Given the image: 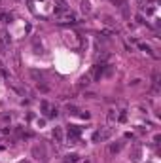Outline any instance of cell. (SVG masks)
I'll use <instances>...</instances> for the list:
<instances>
[{
  "mask_svg": "<svg viewBox=\"0 0 161 163\" xmlns=\"http://www.w3.org/2000/svg\"><path fill=\"white\" fill-rule=\"evenodd\" d=\"M131 159H133V161H138V159H140V146H135V148H133Z\"/></svg>",
  "mask_w": 161,
  "mask_h": 163,
  "instance_id": "obj_8",
  "label": "cell"
},
{
  "mask_svg": "<svg viewBox=\"0 0 161 163\" xmlns=\"http://www.w3.org/2000/svg\"><path fill=\"white\" fill-rule=\"evenodd\" d=\"M121 148H123V142H114V144H110L108 150H110V154H118Z\"/></svg>",
  "mask_w": 161,
  "mask_h": 163,
  "instance_id": "obj_6",
  "label": "cell"
},
{
  "mask_svg": "<svg viewBox=\"0 0 161 163\" xmlns=\"http://www.w3.org/2000/svg\"><path fill=\"white\" fill-rule=\"evenodd\" d=\"M32 156H34L36 159H44V157H46V150H44L42 146H34V148H32Z\"/></svg>",
  "mask_w": 161,
  "mask_h": 163,
  "instance_id": "obj_3",
  "label": "cell"
},
{
  "mask_svg": "<svg viewBox=\"0 0 161 163\" xmlns=\"http://www.w3.org/2000/svg\"><path fill=\"white\" fill-rule=\"evenodd\" d=\"M21 163H29V161H21Z\"/></svg>",
  "mask_w": 161,
  "mask_h": 163,
  "instance_id": "obj_25",
  "label": "cell"
},
{
  "mask_svg": "<svg viewBox=\"0 0 161 163\" xmlns=\"http://www.w3.org/2000/svg\"><path fill=\"white\" fill-rule=\"evenodd\" d=\"M80 116H82L83 120H89V118H91V114H89V112H82V114H80Z\"/></svg>",
  "mask_w": 161,
  "mask_h": 163,
  "instance_id": "obj_22",
  "label": "cell"
},
{
  "mask_svg": "<svg viewBox=\"0 0 161 163\" xmlns=\"http://www.w3.org/2000/svg\"><path fill=\"white\" fill-rule=\"evenodd\" d=\"M66 112L70 114V116H78L80 110H78V106H74V104H66Z\"/></svg>",
  "mask_w": 161,
  "mask_h": 163,
  "instance_id": "obj_10",
  "label": "cell"
},
{
  "mask_svg": "<svg viewBox=\"0 0 161 163\" xmlns=\"http://www.w3.org/2000/svg\"><path fill=\"white\" fill-rule=\"evenodd\" d=\"M154 13H155V8H154V6L146 8V15H154Z\"/></svg>",
  "mask_w": 161,
  "mask_h": 163,
  "instance_id": "obj_18",
  "label": "cell"
},
{
  "mask_svg": "<svg viewBox=\"0 0 161 163\" xmlns=\"http://www.w3.org/2000/svg\"><path fill=\"white\" fill-rule=\"evenodd\" d=\"M29 74H30V78H34V80H36V82H38V83H40V82H42V72H38V70H34V68H30V70H29Z\"/></svg>",
  "mask_w": 161,
  "mask_h": 163,
  "instance_id": "obj_9",
  "label": "cell"
},
{
  "mask_svg": "<svg viewBox=\"0 0 161 163\" xmlns=\"http://www.w3.org/2000/svg\"><path fill=\"white\" fill-rule=\"evenodd\" d=\"M138 47H140L142 51H146V53H150V55H152V49H150V46H146V44H138Z\"/></svg>",
  "mask_w": 161,
  "mask_h": 163,
  "instance_id": "obj_14",
  "label": "cell"
},
{
  "mask_svg": "<svg viewBox=\"0 0 161 163\" xmlns=\"http://www.w3.org/2000/svg\"><path fill=\"white\" fill-rule=\"evenodd\" d=\"M0 4H2V0H0Z\"/></svg>",
  "mask_w": 161,
  "mask_h": 163,
  "instance_id": "obj_26",
  "label": "cell"
},
{
  "mask_svg": "<svg viewBox=\"0 0 161 163\" xmlns=\"http://www.w3.org/2000/svg\"><path fill=\"white\" fill-rule=\"evenodd\" d=\"M53 138H55V142H64V133H63V127H55L53 129Z\"/></svg>",
  "mask_w": 161,
  "mask_h": 163,
  "instance_id": "obj_2",
  "label": "cell"
},
{
  "mask_svg": "<svg viewBox=\"0 0 161 163\" xmlns=\"http://www.w3.org/2000/svg\"><path fill=\"white\" fill-rule=\"evenodd\" d=\"M99 135H100V138H99V140H106V138H110L112 131H110V129H106V131H99Z\"/></svg>",
  "mask_w": 161,
  "mask_h": 163,
  "instance_id": "obj_12",
  "label": "cell"
},
{
  "mask_svg": "<svg viewBox=\"0 0 161 163\" xmlns=\"http://www.w3.org/2000/svg\"><path fill=\"white\" fill-rule=\"evenodd\" d=\"M42 110H44V112H47V110H49V104H47L46 101H42Z\"/></svg>",
  "mask_w": 161,
  "mask_h": 163,
  "instance_id": "obj_21",
  "label": "cell"
},
{
  "mask_svg": "<svg viewBox=\"0 0 161 163\" xmlns=\"http://www.w3.org/2000/svg\"><path fill=\"white\" fill-rule=\"evenodd\" d=\"M57 17H59V23H74L76 21V15L72 11H64V13L57 15Z\"/></svg>",
  "mask_w": 161,
  "mask_h": 163,
  "instance_id": "obj_1",
  "label": "cell"
},
{
  "mask_svg": "<svg viewBox=\"0 0 161 163\" xmlns=\"http://www.w3.org/2000/svg\"><path fill=\"white\" fill-rule=\"evenodd\" d=\"M116 120H118V112H116L114 108H110V110H108V114H106V121L108 123H114Z\"/></svg>",
  "mask_w": 161,
  "mask_h": 163,
  "instance_id": "obj_5",
  "label": "cell"
},
{
  "mask_svg": "<svg viewBox=\"0 0 161 163\" xmlns=\"http://www.w3.org/2000/svg\"><path fill=\"white\" fill-rule=\"evenodd\" d=\"M99 138H100V135H99V131H95V133H93V140L97 142V140H99Z\"/></svg>",
  "mask_w": 161,
  "mask_h": 163,
  "instance_id": "obj_23",
  "label": "cell"
},
{
  "mask_svg": "<svg viewBox=\"0 0 161 163\" xmlns=\"http://www.w3.org/2000/svg\"><path fill=\"white\" fill-rule=\"evenodd\" d=\"M6 49H8V47H6V42L0 40V51H2V53H6Z\"/></svg>",
  "mask_w": 161,
  "mask_h": 163,
  "instance_id": "obj_20",
  "label": "cell"
},
{
  "mask_svg": "<svg viewBox=\"0 0 161 163\" xmlns=\"http://www.w3.org/2000/svg\"><path fill=\"white\" fill-rule=\"evenodd\" d=\"M68 137H72V138H78L80 137V129L76 125H70V129H68Z\"/></svg>",
  "mask_w": 161,
  "mask_h": 163,
  "instance_id": "obj_7",
  "label": "cell"
},
{
  "mask_svg": "<svg viewBox=\"0 0 161 163\" xmlns=\"http://www.w3.org/2000/svg\"><path fill=\"white\" fill-rule=\"evenodd\" d=\"M125 118H127L125 110H121V114H119V116H118V120H119V121H125Z\"/></svg>",
  "mask_w": 161,
  "mask_h": 163,
  "instance_id": "obj_19",
  "label": "cell"
},
{
  "mask_svg": "<svg viewBox=\"0 0 161 163\" xmlns=\"http://www.w3.org/2000/svg\"><path fill=\"white\" fill-rule=\"evenodd\" d=\"M11 133V127H0V135H10Z\"/></svg>",
  "mask_w": 161,
  "mask_h": 163,
  "instance_id": "obj_16",
  "label": "cell"
},
{
  "mask_svg": "<svg viewBox=\"0 0 161 163\" xmlns=\"http://www.w3.org/2000/svg\"><path fill=\"white\" fill-rule=\"evenodd\" d=\"M11 19V15H8V13H0V21L2 23H8Z\"/></svg>",
  "mask_w": 161,
  "mask_h": 163,
  "instance_id": "obj_15",
  "label": "cell"
},
{
  "mask_svg": "<svg viewBox=\"0 0 161 163\" xmlns=\"http://www.w3.org/2000/svg\"><path fill=\"white\" fill-rule=\"evenodd\" d=\"M136 21H138V23H146V21H144V17H142V15H136Z\"/></svg>",
  "mask_w": 161,
  "mask_h": 163,
  "instance_id": "obj_24",
  "label": "cell"
},
{
  "mask_svg": "<svg viewBox=\"0 0 161 163\" xmlns=\"http://www.w3.org/2000/svg\"><path fill=\"white\" fill-rule=\"evenodd\" d=\"M89 83H91V74H87V76H83L82 80H80V83H78V85H80V87H87Z\"/></svg>",
  "mask_w": 161,
  "mask_h": 163,
  "instance_id": "obj_11",
  "label": "cell"
},
{
  "mask_svg": "<svg viewBox=\"0 0 161 163\" xmlns=\"http://www.w3.org/2000/svg\"><path fill=\"white\" fill-rule=\"evenodd\" d=\"M57 108H51V110H47V116H49V118H57Z\"/></svg>",
  "mask_w": 161,
  "mask_h": 163,
  "instance_id": "obj_17",
  "label": "cell"
},
{
  "mask_svg": "<svg viewBox=\"0 0 161 163\" xmlns=\"http://www.w3.org/2000/svg\"><path fill=\"white\" fill-rule=\"evenodd\" d=\"M78 161V156L76 154H68L66 157H64V163H76Z\"/></svg>",
  "mask_w": 161,
  "mask_h": 163,
  "instance_id": "obj_13",
  "label": "cell"
},
{
  "mask_svg": "<svg viewBox=\"0 0 161 163\" xmlns=\"http://www.w3.org/2000/svg\"><path fill=\"white\" fill-rule=\"evenodd\" d=\"M80 10H82V13H91V10H93V8H91V4L87 2V0H82V4H80Z\"/></svg>",
  "mask_w": 161,
  "mask_h": 163,
  "instance_id": "obj_4",
  "label": "cell"
}]
</instances>
